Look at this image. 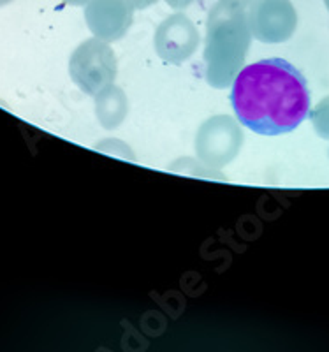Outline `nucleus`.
Instances as JSON below:
<instances>
[{
	"mask_svg": "<svg viewBox=\"0 0 329 352\" xmlns=\"http://www.w3.org/2000/svg\"><path fill=\"white\" fill-rule=\"evenodd\" d=\"M231 102L238 120L262 136L294 131L310 113L306 80L282 58H266L241 69Z\"/></svg>",
	"mask_w": 329,
	"mask_h": 352,
	"instance_id": "obj_1",
	"label": "nucleus"
},
{
	"mask_svg": "<svg viewBox=\"0 0 329 352\" xmlns=\"http://www.w3.org/2000/svg\"><path fill=\"white\" fill-rule=\"evenodd\" d=\"M252 43L245 9L218 2L213 6L206 25V81L209 87L224 90L243 69Z\"/></svg>",
	"mask_w": 329,
	"mask_h": 352,
	"instance_id": "obj_2",
	"label": "nucleus"
},
{
	"mask_svg": "<svg viewBox=\"0 0 329 352\" xmlns=\"http://www.w3.org/2000/svg\"><path fill=\"white\" fill-rule=\"evenodd\" d=\"M117 71V56L109 43L99 37L83 41L69 60V74L81 92L90 97L113 85Z\"/></svg>",
	"mask_w": 329,
	"mask_h": 352,
	"instance_id": "obj_3",
	"label": "nucleus"
},
{
	"mask_svg": "<svg viewBox=\"0 0 329 352\" xmlns=\"http://www.w3.org/2000/svg\"><path fill=\"white\" fill-rule=\"evenodd\" d=\"M243 144L240 125L229 115L212 116L199 127L196 153L209 169H220L233 162Z\"/></svg>",
	"mask_w": 329,
	"mask_h": 352,
	"instance_id": "obj_4",
	"label": "nucleus"
},
{
	"mask_svg": "<svg viewBox=\"0 0 329 352\" xmlns=\"http://www.w3.org/2000/svg\"><path fill=\"white\" fill-rule=\"evenodd\" d=\"M247 21L253 39L278 44L294 36L297 14L291 0H256L250 4Z\"/></svg>",
	"mask_w": 329,
	"mask_h": 352,
	"instance_id": "obj_5",
	"label": "nucleus"
},
{
	"mask_svg": "<svg viewBox=\"0 0 329 352\" xmlns=\"http://www.w3.org/2000/svg\"><path fill=\"white\" fill-rule=\"evenodd\" d=\"M199 32L196 25L181 12L166 18L155 32V52L168 64L180 65L196 53Z\"/></svg>",
	"mask_w": 329,
	"mask_h": 352,
	"instance_id": "obj_6",
	"label": "nucleus"
},
{
	"mask_svg": "<svg viewBox=\"0 0 329 352\" xmlns=\"http://www.w3.org/2000/svg\"><path fill=\"white\" fill-rule=\"evenodd\" d=\"M133 11L127 0H89L84 6V21L93 36L106 43H115L133 25Z\"/></svg>",
	"mask_w": 329,
	"mask_h": 352,
	"instance_id": "obj_7",
	"label": "nucleus"
},
{
	"mask_svg": "<svg viewBox=\"0 0 329 352\" xmlns=\"http://www.w3.org/2000/svg\"><path fill=\"white\" fill-rule=\"evenodd\" d=\"M128 111L127 96L122 88L109 85L102 92L95 96V115L97 120L108 131L117 129L124 124Z\"/></svg>",
	"mask_w": 329,
	"mask_h": 352,
	"instance_id": "obj_8",
	"label": "nucleus"
},
{
	"mask_svg": "<svg viewBox=\"0 0 329 352\" xmlns=\"http://www.w3.org/2000/svg\"><path fill=\"white\" fill-rule=\"evenodd\" d=\"M310 118H312V124L315 132L322 140H329V97H324V99L319 102L315 108L310 113Z\"/></svg>",
	"mask_w": 329,
	"mask_h": 352,
	"instance_id": "obj_9",
	"label": "nucleus"
},
{
	"mask_svg": "<svg viewBox=\"0 0 329 352\" xmlns=\"http://www.w3.org/2000/svg\"><path fill=\"white\" fill-rule=\"evenodd\" d=\"M128 4L133 6V9H146L150 8V6H153L155 2H159V0H127Z\"/></svg>",
	"mask_w": 329,
	"mask_h": 352,
	"instance_id": "obj_10",
	"label": "nucleus"
},
{
	"mask_svg": "<svg viewBox=\"0 0 329 352\" xmlns=\"http://www.w3.org/2000/svg\"><path fill=\"white\" fill-rule=\"evenodd\" d=\"M222 4H227V6H233V8H241L245 9L247 6L252 4V0H218Z\"/></svg>",
	"mask_w": 329,
	"mask_h": 352,
	"instance_id": "obj_11",
	"label": "nucleus"
},
{
	"mask_svg": "<svg viewBox=\"0 0 329 352\" xmlns=\"http://www.w3.org/2000/svg\"><path fill=\"white\" fill-rule=\"evenodd\" d=\"M171 8L174 9H185L187 6H190L194 2V0H166Z\"/></svg>",
	"mask_w": 329,
	"mask_h": 352,
	"instance_id": "obj_12",
	"label": "nucleus"
},
{
	"mask_svg": "<svg viewBox=\"0 0 329 352\" xmlns=\"http://www.w3.org/2000/svg\"><path fill=\"white\" fill-rule=\"evenodd\" d=\"M64 2L69 6H87L89 4V0H64Z\"/></svg>",
	"mask_w": 329,
	"mask_h": 352,
	"instance_id": "obj_13",
	"label": "nucleus"
},
{
	"mask_svg": "<svg viewBox=\"0 0 329 352\" xmlns=\"http://www.w3.org/2000/svg\"><path fill=\"white\" fill-rule=\"evenodd\" d=\"M11 0H0V8H4V6H8Z\"/></svg>",
	"mask_w": 329,
	"mask_h": 352,
	"instance_id": "obj_14",
	"label": "nucleus"
},
{
	"mask_svg": "<svg viewBox=\"0 0 329 352\" xmlns=\"http://www.w3.org/2000/svg\"><path fill=\"white\" fill-rule=\"evenodd\" d=\"M324 4H326V8H328V11H329V0H324Z\"/></svg>",
	"mask_w": 329,
	"mask_h": 352,
	"instance_id": "obj_15",
	"label": "nucleus"
}]
</instances>
